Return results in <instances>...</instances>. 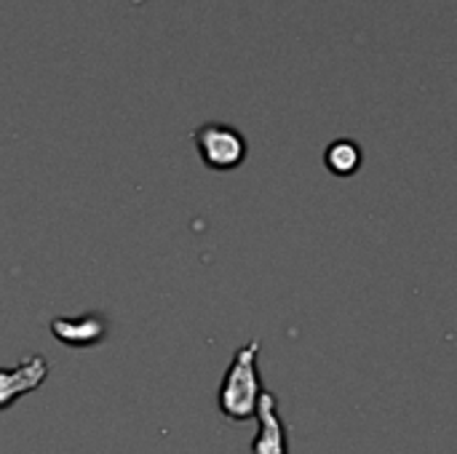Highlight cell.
<instances>
[{
    "instance_id": "obj_4",
    "label": "cell",
    "mask_w": 457,
    "mask_h": 454,
    "mask_svg": "<svg viewBox=\"0 0 457 454\" xmlns=\"http://www.w3.org/2000/svg\"><path fill=\"white\" fill-rule=\"evenodd\" d=\"M48 332L64 348H96L107 340L110 324L102 313H83L75 318H51Z\"/></svg>"
},
{
    "instance_id": "obj_5",
    "label": "cell",
    "mask_w": 457,
    "mask_h": 454,
    "mask_svg": "<svg viewBox=\"0 0 457 454\" xmlns=\"http://www.w3.org/2000/svg\"><path fill=\"white\" fill-rule=\"evenodd\" d=\"M254 417L260 420V433L252 442V454H289V433L278 417V399L270 391L260 393Z\"/></svg>"
},
{
    "instance_id": "obj_3",
    "label": "cell",
    "mask_w": 457,
    "mask_h": 454,
    "mask_svg": "<svg viewBox=\"0 0 457 454\" xmlns=\"http://www.w3.org/2000/svg\"><path fill=\"white\" fill-rule=\"evenodd\" d=\"M48 372L51 367L40 353H29L16 367L0 369V412L11 409L21 396L37 391L46 383Z\"/></svg>"
},
{
    "instance_id": "obj_1",
    "label": "cell",
    "mask_w": 457,
    "mask_h": 454,
    "mask_svg": "<svg viewBox=\"0 0 457 454\" xmlns=\"http://www.w3.org/2000/svg\"><path fill=\"white\" fill-rule=\"evenodd\" d=\"M257 356H260V340H249L241 345L225 369V377L220 383V412L233 423H246L254 417L257 399L262 393L260 377H257Z\"/></svg>"
},
{
    "instance_id": "obj_2",
    "label": "cell",
    "mask_w": 457,
    "mask_h": 454,
    "mask_svg": "<svg viewBox=\"0 0 457 454\" xmlns=\"http://www.w3.org/2000/svg\"><path fill=\"white\" fill-rule=\"evenodd\" d=\"M201 161L212 171H233L246 161V139L225 123H204L193 131Z\"/></svg>"
},
{
    "instance_id": "obj_6",
    "label": "cell",
    "mask_w": 457,
    "mask_h": 454,
    "mask_svg": "<svg viewBox=\"0 0 457 454\" xmlns=\"http://www.w3.org/2000/svg\"><path fill=\"white\" fill-rule=\"evenodd\" d=\"M324 163L335 177H351L361 166V147L351 139H337L327 147Z\"/></svg>"
}]
</instances>
